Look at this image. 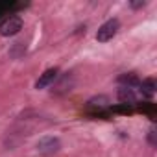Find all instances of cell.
<instances>
[{
	"label": "cell",
	"instance_id": "obj_1",
	"mask_svg": "<svg viewBox=\"0 0 157 157\" xmlns=\"http://www.w3.org/2000/svg\"><path fill=\"white\" fill-rule=\"evenodd\" d=\"M22 30V19L19 15H10L0 22V35L2 37H11L17 35Z\"/></svg>",
	"mask_w": 157,
	"mask_h": 157
},
{
	"label": "cell",
	"instance_id": "obj_2",
	"mask_svg": "<svg viewBox=\"0 0 157 157\" xmlns=\"http://www.w3.org/2000/svg\"><path fill=\"white\" fill-rule=\"evenodd\" d=\"M118 28H120L118 19H109L107 22H104V24L98 28V32H96V41H100V43H107V41H111V39L117 35Z\"/></svg>",
	"mask_w": 157,
	"mask_h": 157
},
{
	"label": "cell",
	"instance_id": "obj_3",
	"mask_svg": "<svg viewBox=\"0 0 157 157\" xmlns=\"http://www.w3.org/2000/svg\"><path fill=\"white\" fill-rule=\"evenodd\" d=\"M59 148H61V142H59V139H56V137H44V139H41L39 144H37V150H39V153H43V155H50V153L57 151Z\"/></svg>",
	"mask_w": 157,
	"mask_h": 157
},
{
	"label": "cell",
	"instance_id": "obj_4",
	"mask_svg": "<svg viewBox=\"0 0 157 157\" xmlns=\"http://www.w3.org/2000/svg\"><path fill=\"white\" fill-rule=\"evenodd\" d=\"M57 74H59V68H57V67L44 70V72L39 76V80L35 82V89H44V87H48L50 83H54V80L57 78Z\"/></svg>",
	"mask_w": 157,
	"mask_h": 157
},
{
	"label": "cell",
	"instance_id": "obj_5",
	"mask_svg": "<svg viewBox=\"0 0 157 157\" xmlns=\"http://www.w3.org/2000/svg\"><path fill=\"white\" fill-rule=\"evenodd\" d=\"M117 96H118V102L126 104V105H133L137 102V94H135V91L131 87H120Z\"/></svg>",
	"mask_w": 157,
	"mask_h": 157
},
{
	"label": "cell",
	"instance_id": "obj_6",
	"mask_svg": "<svg viewBox=\"0 0 157 157\" xmlns=\"http://www.w3.org/2000/svg\"><path fill=\"white\" fill-rule=\"evenodd\" d=\"M139 89H140V94L144 98H151L155 94V80H153V78H148V80L140 82L139 83Z\"/></svg>",
	"mask_w": 157,
	"mask_h": 157
},
{
	"label": "cell",
	"instance_id": "obj_7",
	"mask_svg": "<svg viewBox=\"0 0 157 157\" xmlns=\"http://www.w3.org/2000/svg\"><path fill=\"white\" fill-rule=\"evenodd\" d=\"M118 83H124L122 87H135V85H139L140 82H139V78L135 76V74H122V76H118Z\"/></svg>",
	"mask_w": 157,
	"mask_h": 157
},
{
	"label": "cell",
	"instance_id": "obj_8",
	"mask_svg": "<svg viewBox=\"0 0 157 157\" xmlns=\"http://www.w3.org/2000/svg\"><path fill=\"white\" fill-rule=\"evenodd\" d=\"M107 104V98L105 96H98V98H91L89 100V105L91 107H104Z\"/></svg>",
	"mask_w": 157,
	"mask_h": 157
}]
</instances>
